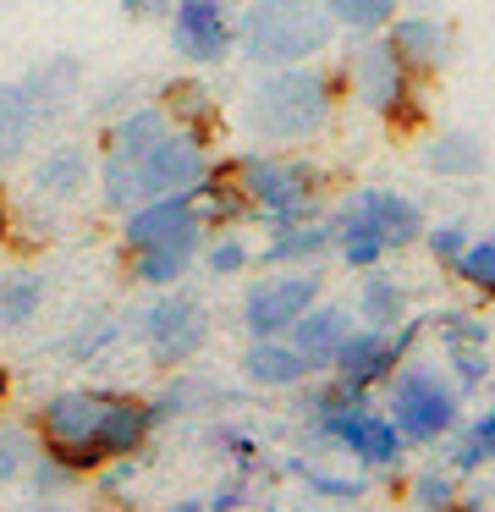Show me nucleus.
Listing matches in <instances>:
<instances>
[{"label":"nucleus","instance_id":"f257e3e1","mask_svg":"<svg viewBox=\"0 0 495 512\" xmlns=\"http://www.w3.org/2000/svg\"><path fill=\"white\" fill-rule=\"evenodd\" d=\"M330 116V83L319 72L281 67L275 78H264L248 100V127L264 138H308L319 133V122Z\"/></svg>","mask_w":495,"mask_h":512},{"label":"nucleus","instance_id":"f03ea898","mask_svg":"<svg viewBox=\"0 0 495 512\" xmlns=\"http://www.w3.org/2000/svg\"><path fill=\"white\" fill-rule=\"evenodd\" d=\"M330 39V12H314L308 0H270L253 6L242 23V56L264 61V67H292V61L314 56Z\"/></svg>","mask_w":495,"mask_h":512},{"label":"nucleus","instance_id":"7ed1b4c3","mask_svg":"<svg viewBox=\"0 0 495 512\" xmlns=\"http://www.w3.org/2000/svg\"><path fill=\"white\" fill-rule=\"evenodd\" d=\"M99 408H105V397H94V391H61V397L44 402V435H50L61 468L105 463V452H99V441H94Z\"/></svg>","mask_w":495,"mask_h":512},{"label":"nucleus","instance_id":"20e7f679","mask_svg":"<svg viewBox=\"0 0 495 512\" xmlns=\"http://www.w3.org/2000/svg\"><path fill=\"white\" fill-rule=\"evenodd\" d=\"M242 188L259 199V210L275 226H297L314 215V171L297 160H248L242 166Z\"/></svg>","mask_w":495,"mask_h":512},{"label":"nucleus","instance_id":"39448f33","mask_svg":"<svg viewBox=\"0 0 495 512\" xmlns=\"http://www.w3.org/2000/svg\"><path fill=\"white\" fill-rule=\"evenodd\" d=\"M160 138H165L160 111H138L110 133V144H105V199L116 204V210L138 204V160L149 155Z\"/></svg>","mask_w":495,"mask_h":512},{"label":"nucleus","instance_id":"423d86ee","mask_svg":"<svg viewBox=\"0 0 495 512\" xmlns=\"http://www.w3.org/2000/svg\"><path fill=\"white\" fill-rule=\"evenodd\" d=\"M352 83H358L369 111L391 116V122H407V116H413V72H407L402 56H396L391 45H380V39L352 56Z\"/></svg>","mask_w":495,"mask_h":512},{"label":"nucleus","instance_id":"0eeeda50","mask_svg":"<svg viewBox=\"0 0 495 512\" xmlns=\"http://www.w3.org/2000/svg\"><path fill=\"white\" fill-rule=\"evenodd\" d=\"M396 435H413V441H435L440 430H451V419H457V391L446 386L440 375H429V369H418V375H407L402 386H396Z\"/></svg>","mask_w":495,"mask_h":512},{"label":"nucleus","instance_id":"6e6552de","mask_svg":"<svg viewBox=\"0 0 495 512\" xmlns=\"http://www.w3.org/2000/svg\"><path fill=\"white\" fill-rule=\"evenodd\" d=\"M325 413V424L319 430L330 435V441H341L358 463L369 468H391L396 457H402V435H396V424L374 419V413H363L358 402H336V408H319Z\"/></svg>","mask_w":495,"mask_h":512},{"label":"nucleus","instance_id":"1a4fd4ad","mask_svg":"<svg viewBox=\"0 0 495 512\" xmlns=\"http://www.w3.org/2000/svg\"><path fill=\"white\" fill-rule=\"evenodd\" d=\"M127 243L138 248H176V254H193L198 243V215L187 204V193H160V199H143V210L127 221Z\"/></svg>","mask_w":495,"mask_h":512},{"label":"nucleus","instance_id":"9d476101","mask_svg":"<svg viewBox=\"0 0 495 512\" xmlns=\"http://www.w3.org/2000/svg\"><path fill=\"white\" fill-rule=\"evenodd\" d=\"M204 182V149L193 138H171L165 133L149 155L138 160V204L143 199H160V193H182Z\"/></svg>","mask_w":495,"mask_h":512},{"label":"nucleus","instance_id":"9b49d317","mask_svg":"<svg viewBox=\"0 0 495 512\" xmlns=\"http://www.w3.org/2000/svg\"><path fill=\"white\" fill-rule=\"evenodd\" d=\"M413 342V331H402V336H385V331H363V336H352L347 331V342L336 347V358L330 364L341 369V386H352V391H363V386H374V380H385L391 375V364L402 358V347Z\"/></svg>","mask_w":495,"mask_h":512},{"label":"nucleus","instance_id":"f8f14e48","mask_svg":"<svg viewBox=\"0 0 495 512\" xmlns=\"http://www.w3.org/2000/svg\"><path fill=\"white\" fill-rule=\"evenodd\" d=\"M314 281L308 276H281V281H264V287L248 292V303H242V314H248V331L253 336H281L286 325L297 320V314L314 303Z\"/></svg>","mask_w":495,"mask_h":512},{"label":"nucleus","instance_id":"ddd939ff","mask_svg":"<svg viewBox=\"0 0 495 512\" xmlns=\"http://www.w3.org/2000/svg\"><path fill=\"white\" fill-rule=\"evenodd\" d=\"M198 342H204V314H198V303L160 298L149 309V353H154V364H182L187 353H198Z\"/></svg>","mask_w":495,"mask_h":512},{"label":"nucleus","instance_id":"4468645a","mask_svg":"<svg viewBox=\"0 0 495 512\" xmlns=\"http://www.w3.org/2000/svg\"><path fill=\"white\" fill-rule=\"evenodd\" d=\"M171 39L187 61H198V67H209V61H220L231 50V28H226L215 0H182V6H176V23H171Z\"/></svg>","mask_w":495,"mask_h":512},{"label":"nucleus","instance_id":"2eb2a0df","mask_svg":"<svg viewBox=\"0 0 495 512\" xmlns=\"http://www.w3.org/2000/svg\"><path fill=\"white\" fill-rule=\"evenodd\" d=\"M352 215H358L363 226H369L374 237H380L385 248H407L418 232H424V215H418V204H407L402 193H358L352 199Z\"/></svg>","mask_w":495,"mask_h":512},{"label":"nucleus","instance_id":"dca6fc26","mask_svg":"<svg viewBox=\"0 0 495 512\" xmlns=\"http://www.w3.org/2000/svg\"><path fill=\"white\" fill-rule=\"evenodd\" d=\"M286 331H292V347H297V358H303L308 369L314 364H330V358H336V347L347 342V314L341 309H314V303H308L303 314H297L292 325H286Z\"/></svg>","mask_w":495,"mask_h":512},{"label":"nucleus","instance_id":"f3484780","mask_svg":"<svg viewBox=\"0 0 495 512\" xmlns=\"http://www.w3.org/2000/svg\"><path fill=\"white\" fill-rule=\"evenodd\" d=\"M149 408H138V402H121V397H105V408H99V452L105 457H127L143 446V435H149Z\"/></svg>","mask_w":495,"mask_h":512},{"label":"nucleus","instance_id":"a211bd4d","mask_svg":"<svg viewBox=\"0 0 495 512\" xmlns=\"http://www.w3.org/2000/svg\"><path fill=\"white\" fill-rule=\"evenodd\" d=\"M391 50L402 56L407 72H429L446 56V34H440V23H429V17H407V23H396Z\"/></svg>","mask_w":495,"mask_h":512},{"label":"nucleus","instance_id":"6ab92c4d","mask_svg":"<svg viewBox=\"0 0 495 512\" xmlns=\"http://www.w3.org/2000/svg\"><path fill=\"white\" fill-rule=\"evenodd\" d=\"M242 369H248V380H259V386H292V380H303V358H297L292 342H253L248 358H242Z\"/></svg>","mask_w":495,"mask_h":512},{"label":"nucleus","instance_id":"aec40b11","mask_svg":"<svg viewBox=\"0 0 495 512\" xmlns=\"http://www.w3.org/2000/svg\"><path fill=\"white\" fill-rule=\"evenodd\" d=\"M33 105H28V94L22 89H11V83H0V166H11V160L28 149V138H33Z\"/></svg>","mask_w":495,"mask_h":512},{"label":"nucleus","instance_id":"412c9836","mask_svg":"<svg viewBox=\"0 0 495 512\" xmlns=\"http://www.w3.org/2000/svg\"><path fill=\"white\" fill-rule=\"evenodd\" d=\"M424 166L440 171V177H468V171L484 166V149H479L473 133H446V138H435V144L424 149Z\"/></svg>","mask_w":495,"mask_h":512},{"label":"nucleus","instance_id":"4be33fe9","mask_svg":"<svg viewBox=\"0 0 495 512\" xmlns=\"http://www.w3.org/2000/svg\"><path fill=\"white\" fill-rule=\"evenodd\" d=\"M39 298H44V281L33 270H11L0 281V325H22L39 314Z\"/></svg>","mask_w":495,"mask_h":512},{"label":"nucleus","instance_id":"5701e85b","mask_svg":"<svg viewBox=\"0 0 495 512\" xmlns=\"http://www.w3.org/2000/svg\"><path fill=\"white\" fill-rule=\"evenodd\" d=\"M358 309H363V320H369L374 331H385L391 320H402V287H396V281H385V276H374L369 287H363Z\"/></svg>","mask_w":495,"mask_h":512},{"label":"nucleus","instance_id":"b1692460","mask_svg":"<svg viewBox=\"0 0 495 512\" xmlns=\"http://www.w3.org/2000/svg\"><path fill=\"white\" fill-rule=\"evenodd\" d=\"M336 237H341V254H347L352 265H374V259L385 254V243H380V237H374V232H369V226H363L352 210L336 221Z\"/></svg>","mask_w":495,"mask_h":512},{"label":"nucleus","instance_id":"393cba45","mask_svg":"<svg viewBox=\"0 0 495 512\" xmlns=\"http://www.w3.org/2000/svg\"><path fill=\"white\" fill-rule=\"evenodd\" d=\"M187 204H193L198 226H204V221H231V215H242V193H237V188H220V182H215V188H209V182H198V193H193Z\"/></svg>","mask_w":495,"mask_h":512},{"label":"nucleus","instance_id":"a878e982","mask_svg":"<svg viewBox=\"0 0 495 512\" xmlns=\"http://www.w3.org/2000/svg\"><path fill=\"white\" fill-rule=\"evenodd\" d=\"M325 12L347 28H380L396 12V0H325Z\"/></svg>","mask_w":495,"mask_h":512},{"label":"nucleus","instance_id":"bb28decb","mask_svg":"<svg viewBox=\"0 0 495 512\" xmlns=\"http://www.w3.org/2000/svg\"><path fill=\"white\" fill-rule=\"evenodd\" d=\"M39 188H50V193H77V188H83V155H77V149L50 155V160L39 166Z\"/></svg>","mask_w":495,"mask_h":512},{"label":"nucleus","instance_id":"cd10ccee","mask_svg":"<svg viewBox=\"0 0 495 512\" xmlns=\"http://www.w3.org/2000/svg\"><path fill=\"white\" fill-rule=\"evenodd\" d=\"M325 237H330L325 226H286L264 259H308V254H319V248H325Z\"/></svg>","mask_w":495,"mask_h":512},{"label":"nucleus","instance_id":"c85d7f7f","mask_svg":"<svg viewBox=\"0 0 495 512\" xmlns=\"http://www.w3.org/2000/svg\"><path fill=\"white\" fill-rule=\"evenodd\" d=\"M451 265L462 270V276L473 281V287H484V292H495V237H484V243H473V248H462Z\"/></svg>","mask_w":495,"mask_h":512},{"label":"nucleus","instance_id":"c756f323","mask_svg":"<svg viewBox=\"0 0 495 512\" xmlns=\"http://www.w3.org/2000/svg\"><path fill=\"white\" fill-rule=\"evenodd\" d=\"M187 270V254H176V248H143L138 254V276L143 281H176Z\"/></svg>","mask_w":495,"mask_h":512},{"label":"nucleus","instance_id":"7c9ffc66","mask_svg":"<svg viewBox=\"0 0 495 512\" xmlns=\"http://www.w3.org/2000/svg\"><path fill=\"white\" fill-rule=\"evenodd\" d=\"M413 501H418V512H446L451 507V479L446 474H418Z\"/></svg>","mask_w":495,"mask_h":512},{"label":"nucleus","instance_id":"2f4dec72","mask_svg":"<svg viewBox=\"0 0 495 512\" xmlns=\"http://www.w3.org/2000/svg\"><path fill=\"white\" fill-rule=\"evenodd\" d=\"M28 457H33L28 435H22V430H0V479H17Z\"/></svg>","mask_w":495,"mask_h":512},{"label":"nucleus","instance_id":"473e14b6","mask_svg":"<svg viewBox=\"0 0 495 512\" xmlns=\"http://www.w3.org/2000/svg\"><path fill=\"white\" fill-rule=\"evenodd\" d=\"M457 375H462V391H468L473 380H484V353L479 347H457Z\"/></svg>","mask_w":495,"mask_h":512},{"label":"nucleus","instance_id":"72a5a7b5","mask_svg":"<svg viewBox=\"0 0 495 512\" xmlns=\"http://www.w3.org/2000/svg\"><path fill=\"white\" fill-rule=\"evenodd\" d=\"M429 248H435L440 259H457L462 248H468V243H462V226H440V232L429 237Z\"/></svg>","mask_w":495,"mask_h":512},{"label":"nucleus","instance_id":"f704fd0d","mask_svg":"<svg viewBox=\"0 0 495 512\" xmlns=\"http://www.w3.org/2000/svg\"><path fill=\"white\" fill-rule=\"evenodd\" d=\"M242 259H248V248H242V243H220V248H215V259H209V265H215L220 276H231V270H242Z\"/></svg>","mask_w":495,"mask_h":512},{"label":"nucleus","instance_id":"c9c22d12","mask_svg":"<svg viewBox=\"0 0 495 512\" xmlns=\"http://www.w3.org/2000/svg\"><path fill=\"white\" fill-rule=\"evenodd\" d=\"M66 479H72V468H61L55 457H50V463H39V496H55Z\"/></svg>","mask_w":495,"mask_h":512},{"label":"nucleus","instance_id":"e433bc0d","mask_svg":"<svg viewBox=\"0 0 495 512\" xmlns=\"http://www.w3.org/2000/svg\"><path fill=\"white\" fill-rule=\"evenodd\" d=\"M446 342H451V347H479L484 331H479L473 320H451V325H446Z\"/></svg>","mask_w":495,"mask_h":512},{"label":"nucleus","instance_id":"4c0bfd02","mask_svg":"<svg viewBox=\"0 0 495 512\" xmlns=\"http://www.w3.org/2000/svg\"><path fill=\"white\" fill-rule=\"evenodd\" d=\"M451 463H457L462 474H468V468H479V463H484V452H479V441H473V430H468V441H457V446H451Z\"/></svg>","mask_w":495,"mask_h":512},{"label":"nucleus","instance_id":"58836bf2","mask_svg":"<svg viewBox=\"0 0 495 512\" xmlns=\"http://www.w3.org/2000/svg\"><path fill=\"white\" fill-rule=\"evenodd\" d=\"M314 479V490H330V496H358V485H347V479H330V474H308Z\"/></svg>","mask_w":495,"mask_h":512},{"label":"nucleus","instance_id":"ea45409f","mask_svg":"<svg viewBox=\"0 0 495 512\" xmlns=\"http://www.w3.org/2000/svg\"><path fill=\"white\" fill-rule=\"evenodd\" d=\"M473 441H479V452H484V457H495V413H490L484 424H473Z\"/></svg>","mask_w":495,"mask_h":512},{"label":"nucleus","instance_id":"a19ab883","mask_svg":"<svg viewBox=\"0 0 495 512\" xmlns=\"http://www.w3.org/2000/svg\"><path fill=\"white\" fill-rule=\"evenodd\" d=\"M28 512H66V507H50V501H39V507H28Z\"/></svg>","mask_w":495,"mask_h":512},{"label":"nucleus","instance_id":"79ce46f5","mask_svg":"<svg viewBox=\"0 0 495 512\" xmlns=\"http://www.w3.org/2000/svg\"><path fill=\"white\" fill-rule=\"evenodd\" d=\"M176 512H204V507H193V501H182V507H176Z\"/></svg>","mask_w":495,"mask_h":512},{"label":"nucleus","instance_id":"37998d69","mask_svg":"<svg viewBox=\"0 0 495 512\" xmlns=\"http://www.w3.org/2000/svg\"><path fill=\"white\" fill-rule=\"evenodd\" d=\"M446 512H451V507H446ZM468 512H479V507H468Z\"/></svg>","mask_w":495,"mask_h":512},{"label":"nucleus","instance_id":"c03bdc74","mask_svg":"<svg viewBox=\"0 0 495 512\" xmlns=\"http://www.w3.org/2000/svg\"><path fill=\"white\" fill-rule=\"evenodd\" d=\"M0 221H6V210H0Z\"/></svg>","mask_w":495,"mask_h":512},{"label":"nucleus","instance_id":"a18cd8bd","mask_svg":"<svg viewBox=\"0 0 495 512\" xmlns=\"http://www.w3.org/2000/svg\"><path fill=\"white\" fill-rule=\"evenodd\" d=\"M0 391H6V380H0Z\"/></svg>","mask_w":495,"mask_h":512}]
</instances>
